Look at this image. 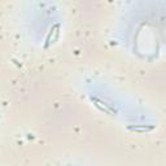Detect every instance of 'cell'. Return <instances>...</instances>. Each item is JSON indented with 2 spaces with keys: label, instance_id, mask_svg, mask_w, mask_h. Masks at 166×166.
Instances as JSON below:
<instances>
[{
  "label": "cell",
  "instance_id": "obj_1",
  "mask_svg": "<svg viewBox=\"0 0 166 166\" xmlns=\"http://www.w3.org/2000/svg\"><path fill=\"white\" fill-rule=\"evenodd\" d=\"M127 128L130 131H135V132H147V131H152L155 127L147 126V125H135V126H128Z\"/></svg>",
  "mask_w": 166,
  "mask_h": 166
}]
</instances>
